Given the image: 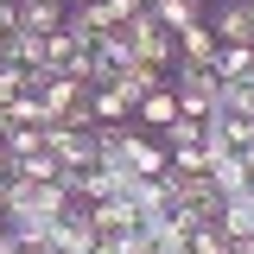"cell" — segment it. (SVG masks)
I'll list each match as a JSON object with an SVG mask.
<instances>
[{
	"label": "cell",
	"instance_id": "6da1fadb",
	"mask_svg": "<svg viewBox=\"0 0 254 254\" xmlns=\"http://www.w3.org/2000/svg\"><path fill=\"white\" fill-rule=\"evenodd\" d=\"M70 190L64 185H19V178H6V222H64L70 216Z\"/></svg>",
	"mask_w": 254,
	"mask_h": 254
},
{
	"label": "cell",
	"instance_id": "7a4b0ae2",
	"mask_svg": "<svg viewBox=\"0 0 254 254\" xmlns=\"http://www.w3.org/2000/svg\"><path fill=\"white\" fill-rule=\"evenodd\" d=\"M172 89H178V115L210 121L216 102H222V76H216V64H178L172 70Z\"/></svg>",
	"mask_w": 254,
	"mask_h": 254
},
{
	"label": "cell",
	"instance_id": "3957f363",
	"mask_svg": "<svg viewBox=\"0 0 254 254\" xmlns=\"http://www.w3.org/2000/svg\"><path fill=\"white\" fill-rule=\"evenodd\" d=\"M45 146L58 153V165H64V172H83V165H102V146H95V127L58 121V127H45Z\"/></svg>",
	"mask_w": 254,
	"mask_h": 254
},
{
	"label": "cell",
	"instance_id": "277c9868",
	"mask_svg": "<svg viewBox=\"0 0 254 254\" xmlns=\"http://www.w3.org/2000/svg\"><path fill=\"white\" fill-rule=\"evenodd\" d=\"M127 38H133V58H146V64H159V70H178V38L153 19V6L127 26Z\"/></svg>",
	"mask_w": 254,
	"mask_h": 254
},
{
	"label": "cell",
	"instance_id": "5b68a950",
	"mask_svg": "<svg viewBox=\"0 0 254 254\" xmlns=\"http://www.w3.org/2000/svg\"><path fill=\"white\" fill-rule=\"evenodd\" d=\"M210 32L222 45H254V6L248 0H210Z\"/></svg>",
	"mask_w": 254,
	"mask_h": 254
},
{
	"label": "cell",
	"instance_id": "8992f818",
	"mask_svg": "<svg viewBox=\"0 0 254 254\" xmlns=\"http://www.w3.org/2000/svg\"><path fill=\"white\" fill-rule=\"evenodd\" d=\"M172 121H178V89H172V83H165V89H153L140 108H133V127H140V133H165Z\"/></svg>",
	"mask_w": 254,
	"mask_h": 254
},
{
	"label": "cell",
	"instance_id": "52a82bcc",
	"mask_svg": "<svg viewBox=\"0 0 254 254\" xmlns=\"http://www.w3.org/2000/svg\"><path fill=\"white\" fill-rule=\"evenodd\" d=\"M216 58H222V38L210 32V13H203L197 26L178 32V64H216Z\"/></svg>",
	"mask_w": 254,
	"mask_h": 254
},
{
	"label": "cell",
	"instance_id": "ba28073f",
	"mask_svg": "<svg viewBox=\"0 0 254 254\" xmlns=\"http://www.w3.org/2000/svg\"><path fill=\"white\" fill-rule=\"evenodd\" d=\"M210 153V146H203ZM210 178H216L222 197H242V190H254V172H248V159L242 153H210Z\"/></svg>",
	"mask_w": 254,
	"mask_h": 254
},
{
	"label": "cell",
	"instance_id": "9c48e42d",
	"mask_svg": "<svg viewBox=\"0 0 254 254\" xmlns=\"http://www.w3.org/2000/svg\"><path fill=\"white\" fill-rule=\"evenodd\" d=\"M0 64H19V70H45L51 51H45V32H13L0 45Z\"/></svg>",
	"mask_w": 254,
	"mask_h": 254
},
{
	"label": "cell",
	"instance_id": "30bf717a",
	"mask_svg": "<svg viewBox=\"0 0 254 254\" xmlns=\"http://www.w3.org/2000/svg\"><path fill=\"white\" fill-rule=\"evenodd\" d=\"M6 178H19V185H64V165H58V153L45 146V153L13 159V172H6Z\"/></svg>",
	"mask_w": 254,
	"mask_h": 254
},
{
	"label": "cell",
	"instance_id": "8fae6325",
	"mask_svg": "<svg viewBox=\"0 0 254 254\" xmlns=\"http://www.w3.org/2000/svg\"><path fill=\"white\" fill-rule=\"evenodd\" d=\"M203 13H210V0H153V19L172 32V38H178L185 26H197Z\"/></svg>",
	"mask_w": 254,
	"mask_h": 254
},
{
	"label": "cell",
	"instance_id": "7c38bea8",
	"mask_svg": "<svg viewBox=\"0 0 254 254\" xmlns=\"http://www.w3.org/2000/svg\"><path fill=\"white\" fill-rule=\"evenodd\" d=\"M89 216L102 235H121V229H140V210L127 203V197H102V203H89Z\"/></svg>",
	"mask_w": 254,
	"mask_h": 254
},
{
	"label": "cell",
	"instance_id": "4fadbf2b",
	"mask_svg": "<svg viewBox=\"0 0 254 254\" xmlns=\"http://www.w3.org/2000/svg\"><path fill=\"white\" fill-rule=\"evenodd\" d=\"M222 229H229V242H254V190L222 203Z\"/></svg>",
	"mask_w": 254,
	"mask_h": 254
},
{
	"label": "cell",
	"instance_id": "5bb4252c",
	"mask_svg": "<svg viewBox=\"0 0 254 254\" xmlns=\"http://www.w3.org/2000/svg\"><path fill=\"white\" fill-rule=\"evenodd\" d=\"M64 0H19V32H58Z\"/></svg>",
	"mask_w": 254,
	"mask_h": 254
},
{
	"label": "cell",
	"instance_id": "9a60e30c",
	"mask_svg": "<svg viewBox=\"0 0 254 254\" xmlns=\"http://www.w3.org/2000/svg\"><path fill=\"white\" fill-rule=\"evenodd\" d=\"M89 108H95V121H108V127H121V121H133V102H127L115 83L108 89H89Z\"/></svg>",
	"mask_w": 254,
	"mask_h": 254
},
{
	"label": "cell",
	"instance_id": "2e32d148",
	"mask_svg": "<svg viewBox=\"0 0 254 254\" xmlns=\"http://www.w3.org/2000/svg\"><path fill=\"white\" fill-rule=\"evenodd\" d=\"M216 76H222V83H242V76H254V45H222Z\"/></svg>",
	"mask_w": 254,
	"mask_h": 254
},
{
	"label": "cell",
	"instance_id": "e0dca14e",
	"mask_svg": "<svg viewBox=\"0 0 254 254\" xmlns=\"http://www.w3.org/2000/svg\"><path fill=\"white\" fill-rule=\"evenodd\" d=\"M6 115H13V127H51V115H45V95H13L6 102Z\"/></svg>",
	"mask_w": 254,
	"mask_h": 254
},
{
	"label": "cell",
	"instance_id": "ac0fdd59",
	"mask_svg": "<svg viewBox=\"0 0 254 254\" xmlns=\"http://www.w3.org/2000/svg\"><path fill=\"white\" fill-rule=\"evenodd\" d=\"M222 115H242V121H254V76H242V83H222Z\"/></svg>",
	"mask_w": 254,
	"mask_h": 254
},
{
	"label": "cell",
	"instance_id": "d6986e66",
	"mask_svg": "<svg viewBox=\"0 0 254 254\" xmlns=\"http://www.w3.org/2000/svg\"><path fill=\"white\" fill-rule=\"evenodd\" d=\"M172 178H203L210 172V153L203 146H172V165H165Z\"/></svg>",
	"mask_w": 254,
	"mask_h": 254
},
{
	"label": "cell",
	"instance_id": "ffe728a7",
	"mask_svg": "<svg viewBox=\"0 0 254 254\" xmlns=\"http://www.w3.org/2000/svg\"><path fill=\"white\" fill-rule=\"evenodd\" d=\"M203 127H210V121H190V115H178V121L165 127L159 140H165V153H172V146H203Z\"/></svg>",
	"mask_w": 254,
	"mask_h": 254
},
{
	"label": "cell",
	"instance_id": "44dd1931",
	"mask_svg": "<svg viewBox=\"0 0 254 254\" xmlns=\"http://www.w3.org/2000/svg\"><path fill=\"white\" fill-rule=\"evenodd\" d=\"M235 242H229V229L222 222H203V229H190V254H229Z\"/></svg>",
	"mask_w": 254,
	"mask_h": 254
},
{
	"label": "cell",
	"instance_id": "7402d4cb",
	"mask_svg": "<svg viewBox=\"0 0 254 254\" xmlns=\"http://www.w3.org/2000/svg\"><path fill=\"white\" fill-rule=\"evenodd\" d=\"M45 51H51V70H70V58H83V45H76V38H70V32H45Z\"/></svg>",
	"mask_w": 254,
	"mask_h": 254
},
{
	"label": "cell",
	"instance_id": "603a6c76",
	"mask_svg": "<svg viewBox=\"0 0 254 254\" xmlns=\"http://www.w3.org/2000/svg\"><path fill=\"white\" fill-rule=\"evenodd\" d=\"M108 248L115 254H159V242L146 235V229H121V235H108Z\"/></svg>",
	"mask_w": 254,
	"mask_h": 254
},
{
	"label": "cell",
	"instance_id": "cb8c5ba5",
	"mask_svg": "<svg viewBox=\"0 0 254 254\" xmlns=\"http://www.w3.org/2000/svg\"><path fill=\"white\" fill-rule=\"evenodd\" d=\"M6 153H13V159L45 153V127H13V133H6Z\"/></svg>",
	"mask_w": 254,
	"mask_h": 254
},
{
	"label": "cell",
	"instance_id": "d4e9b609",
	"mask_svg": "<svg viewBox=\"0 0 254 254\" xmlns=\"http://www.w3.org/2000/svg\"><path fill=\"white\" fill-rule=\"evenodd\" d=\"M102 13H108L115 26H133V19H140L146 6H140V0H102Z\"/></svg>",
	"mask_w": 254,
	"mask_h": 254
},
{
	"label": "cell",
	"instance_id": "484cf974",
	"mask_svg": "<svg viewBox=\"0 0 254 254\" xmlns=\"http://www.w3.org/2000/svg\"><path fill=\"white\" fill-rule=\"evenodd\" d=\"M6 172H13V153H6V140H0V178H6Z\"/></svg>",
	"mask_w": 254,
	"mask_h": 254
},
{
	"label": "cell",
	"instance_id": "4316f807",
	"mask_svg": "<svg viewBox=\"0 0 254 254\" xmlns=\"http://www.w3.org/2000/svg\"><path fill=\"white\" fill-rule=\"evenodd\" d=\"M76 6H95V0H64V13H76Z\"/></svg>",
	"mask_w": 254,
	"mask_h": 254
},
{
	"label": "cell",
	"instance_id": "83f0119b",
	"mask_svg": "<svg viewBox=\"0 0 254 254\" xmlns=\"http://www.w3.org/2000/svg\"><path fill=\"white\" fill-rule=\"evenodd\" d=\"M229 254H254V248H248V242H235V248H229Z\"/></svg>",
	"mask_w": 254,
	"mask_h": 254
},
{
	"label": "cell",
	"instance_id": "f1b7e54d",
	"mask_svg": "<svg viewBox=\"0 0 254 254\" xmlns=\"http://www.w3.org/2000/svg\"><path fill=\"white\" fill-rule=\"evenodd\" d=\"M242 159H248V172H254V146H242Z\"/></svg>",
	"mask_w": 254,
	"mask_h": 254
},
{
	"label": "cell",
	"instance_id": "f546056e",
	"mask_svg": "<svg viewBox=\"0 0 254 254\" xmlns=\"http://www.w3.org/2000/svg\"><path fill=\"white\" fill-rule=\"evenodd\" d=\"M95 254H115V248H108V242H102V248H95Z\"/></svg>",
	"mask_w": 254,
	"mask_h": 254
},
{
	"label": "cell",
	"instance_id": "4dcf8cb0",
	"mask_svg": "<svg viewBox=\"0 0 254 254\" xmlns=\"http://www.w3.org/2000/svg\"><path fill=\"white\" fill-rule=\"evenodd\" d=\"M140 6H153V0H140Z\"/></svg>",
	"mask_w": 254,
	"mask_h": 254
},
{
	"label": "cell",
	"instance_id": "1f68e13d",
	"mask_svg": "<svg viewBox=\"0 0 254 254\" xmlns=\"http://www.w3.org/2000/svg\"><path fill=\"white\" fill-rule=\"evenodd\" d=\"M248 6H254V0H248Z\"/></svg>",
	"mask_w": 254,
	"mask_h": 254
}]
</instances>
